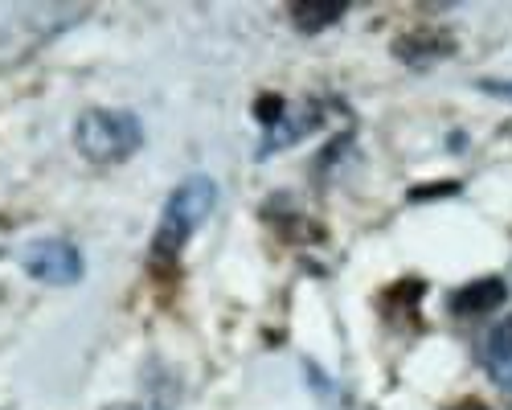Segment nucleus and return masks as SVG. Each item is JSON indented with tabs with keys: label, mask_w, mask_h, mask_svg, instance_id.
<instances>
[{
	"label": "nucleus",
	"mask_w": 512,
	"mask_h": 410,
	"mask_svg": "<svg viewBox=\"0 0 512 410\" xmlns=\"http://www.w3.org/2000/svg\"><path fill=\"white\" fill-rule=\"evenodd\" d=\"M213 201H218V185H213L205 173L185 177L173 193H168V201H164L160 226H156V234H152V255H156V259L181 255L185 242L193 238V230L209 218Z\"/></svg>",
	"instance_id": "obj_1"
},
{
	"label": "nucleus",
	"mask_w": 512,
	"mask_h": 410,
	"mask_svg": "<svg viewBox=\"0 0 512 410\" xmlns=\"http://www.w3.org/2000/svg\"><path fill=\"white\" fill-rule=\"evenodd\" d=\"M144 144V123L123 107H87L74 119V148L91 164H119Z\"/></svg>",
	"instance_id": "obj_2"
},
{
	"label": "nucleus",
	"mask_w": 512,
	"mask_h": 410,
	"mask_svg": "<svg viewBox=\"0 0 512 410\" xmlns=\"http://www.w3.org/2000/svg\"><path fill=\"white\" fill-rule=\"evenodd\" d=\"M504 292H508V287H504L500 279H480V283H467V287H463V292H455L451 308H455L459 316H476V312H492V308H500V304H504Z\"/></svg>",
	"instance_id": "obj_6"
},
{
	"label": "nucleus",
	"mask_w": 512,
	"mask_h": 410,
	"mask_svg": "<svg viewBox=\"0 0 512 410\" xmlns=\"http://www.w3.org/2000/svg\"><path fill=\"white\" fill-rule=\"evenodd\" d=\"M254 115H259V119L267 123V132H271L275 123L287 115V103H283L279 95H263V99H259V107H254Z\"/></svg>",
	"instance_id": "obj_9"
},
{
	"label": "nucleus",
	"mask_w": 512,
	"mask_h": 410,
	"mask_svg": "<svg viewBox=\"0 0 512 410\" xmlns=\"http://www.w3.org/2000/svg\"><path fill=\"white\" fill-rule=\"evenodd\" d=\"M78 13L74 9H50V5H29L17 9L5 25H0V70L25 62L33 50H41L50 37H58Z\"/></svg>",
	"instance_id": "obj_3"
},
{
	"label": "nucleus",
	"mask_w": 512,
	"mask_h": 410,
	"mask_svg": "<svg viewBox=\"0 0 512 410\" xmlns=\"http://www.w3.org/2000/svg\"><path fill=\"white\" fill-rule=\"evenodd\" d=\"M480 91L500 95V99H512V78H484V82H480Z\"/></svg>",
	"instance_id": "obj_10"
},
{
	"label": "nucleus",
	"mask_w": 512,
	"mask_h": 410,
	"mask_svg": "<svg viewBox=\"0 0 512 410\" xmlns=\"http://www.w3.org/2000/svg\"><path fill=\"white\" fill-rule=\"evenodd\" d=\"M177 402V382H168V386H156L148 398H136V402H115L107 410H173Z\"/></svg>",
	"instance_id": "obj_8"
},
{
	"label": "nucleus",
	"mask_w": 512,
	"mask_h": 410,
	"mask_svg": "<svg viewBox=\"0 0 512 410\" xmlns=\"http://www.w3.org/2000/svg\"><path fill=\"white\" fill-rule=\"evenodd\" d=\"M484 369H488V378L504 394H512V316L488 328V337H484Z\"/></svg>",
	"instance_id": "obj_5"
},
{
	"label": "nucleus",
	"mask_w": 512,
	"mask_h": 410,
	"mask_svg": "<svg viewBox=\"0 0 512 410\" xmlns=\"http://www.w3.org/2000/svg\"><path fill=\"white\" fill-rule=\"evenodd\" d=\"M340 13H345V5H295L291 9V21L300 25L304 33H316V29L340 21Z\"/></svg>",
	"instance_id": "obj_7"
},
{
	"label": "nucleus",
	"mask_w": 512,
	"mask_h": 410,
	"mask_svg": "<svg viewBox=\"0 0 512 410\" xmlns=\"http://www.w3.org/2000/svg\"><path fill=\"white\" fill-rule=\"evenodd\" d=\"M21 267L37 279V283H50V287H66L82 279V255L78 246L62 234L50 238H33L21 246Z\"/></svg>",
	"instance_id": "obj_4"
},
{
	"label": "nucleus",
	"mask_w": 512,
	"mask_h": 410,
	"mask_svg": "<svg viewBox=\"0 0 512 410\" xmlns=\"http://www.w3.org/2000/svg\"><path fill=\"white\" fill-rule=\"evenodd\" d=\"M459 410H484V406H480V402H467V406H459Z\"/></svg>",
	"instance_id": "obj_11"
}]
</instances>
